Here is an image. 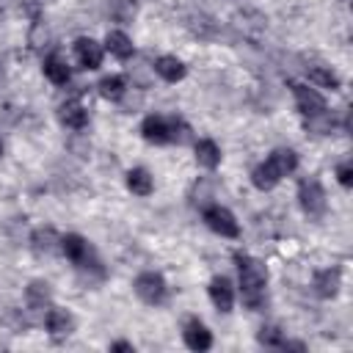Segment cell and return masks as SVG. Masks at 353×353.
I'll list each match as a JSON object with an SVG mask.
<instances>
[{
  "mask_svg": "<svg viewBox=\"0 0 353 353\" xmlns=\"http://www.w3.org/2000/svg\"><path fill=\"white\" fill-rule=\"evenodd\" d=\"M237 262V273H240V290H243V301L251 309H259L265 303V284H268V270L259 259L248 256V254H234Z\"/></svg>",
  "mask_w": 353,
  "mask_h": 353,
  "instance_id": "obj_1",
  "label": "cell"
},
{
  "mask_svg": "<svg viewBox=\"0 0 353 353\" xmlns=\"http://www.w3.org/2000/svg\"><path fill=\"white\" fill-rule=\"evenodd\" d=\"M295 168H298V154H295L292 149H273V152L268 154V160L259 163V165L251 171V182H254V188H259V190H270V188H276V185L281 182V176L292 174Z\"/></svg>",
  "mask_w": 353,
  "mask_h": 353,
  "instance_id": "obj_2",
  "label": "cell"
},
{
  "mask_svg": "<svg viewBox=\"0 0 353 353\" xmlns=\"http://www.w3.org/2000/svg\"><path fill=\"white\" fill-rule=\"evenodd\" d=\"M141 135L149 143H171V141H185L188 127L179 119H165V116H146L141 124Z\"/></svg>",
  "mask_w": 353,
  "mask_h": 353,
  "instance_id": "obj_3",
  "label": "cell"
},
{
  "mask_svg": "<svg viewBox=\"0 0 353 353\" xmlns=\"http://www.w3.org/2000/svg\"><path fill=\"white\" fill-rule=\"evenodd\" d=\"M61 254H66V259H72L80 270H97V273H102L99 259H97V251L80 234H63L61 237Z\"/></svg>",
  "mask_w": 353,
  "mask_h": 353,
  "instance_id": "obj_4",
  "label": "cell"
},
{
  "mask_svg": "<svg viewBox=\"0 0 353 353\" xmlns=\"http://www.w3.org/2000/svg\"><path fill=\"white\" fill-rule=\"evenodd\" d=\"M132 287H135V295H138L143 303H149V306H160V303L165 301V295H168L165 279H163L160 273H154V270L141 273Z\"/></svg>",
  "mask_w": 353,
  "mask_h": 353,
  "instance_id": "obj_5",
  "label": "cell"
},
{
  "mask_svg": "<svg viewBox=\"0 0 353 353\" xmlns=\"http://www.w3.org/2000/svg\"><path fill=\"white\" fill-rule=\"evenodd\" d=\"M298 201L309 218H323L325 215V190L320 179H303L298 185Z\"/></svg>",
  "mask_w": 353,
  "mask_h": 353,
  "instance_id": "obj_6",
  "label": "cell"
},
{
  "mask_svg": "<svg viewBox=\"0 0 353 353\" xmlns=\"http://www.w3.org/2000/svg\"><path fill=\"white\" fill-rule=\"evenodd\" d=\"M204 223H207L215 234H221V237H237V234H240V226H237L234 215H232L226 207H221V204H212V207L204 210Z\"/></svg>",
  "mask_w": 353,
  "mask_h": 353,
  "instance_id": "obj_7",
  "label": "cell"
},
{
  "mask_svg": "<svg viewBox=\"0 0 353 353\" xmlns=\"http://www.w3.org/2000/svg\"><path fill=\"white\" fill-rule=\"evenodd\" d=\"M290 88H292V94H295V105H298V110H301L306 119H312V116H323V113H325V99H323L314 88H309V85H303V83H290Z\"/></svg>",
  "mask_w": 353,
  "mask_h": 353,
  "instance_id": "obj_8",
  "label": "cell"
},
{
  "mask_svg": "<svg viewBox=\"0 0 353 353\" xmlns=\"http://www.w3.org/2000/svg\"><path fill=\"white\" fill-rule=\"evenodd\" d=\"M44 325H47L50 336H52L55 342H61V339H66V336L74 331V317H72L66 309L50 306L47 314H44Z\"/></svg>",
  "mask_w": 353,
  "mask_h": 353,
  "instance_id": "obj_9",
  "label": "cell"
},
{
  "mask_svg": "<svg viewBox=\"0 0 353 353\" xmlns=\"http://www.w3.org/2000/svg\"><path fill=\"white\" fill-rule=\"evenodd\" d=\"M50 301H52V290L47 281H30L28 290H25V303H28V312H33L36 317H44L47 309H50Z\"/></svg>",
  "mask_w": 353,
  "mask_h": 353,
  "instance_id": "obj_10",
  "label": "cell"
},
{
  "mask_svg": "<svg viewBox=\"0 0 353 353\" xmlns=\"http://www.w3.org/2000/svg\"><path fill=\"white\" fill-rule=\"evenodd\" d=\"M30 248L39 254V256H52L61 251V234L52 229V226H39L33 229L30 234Z\"/></svg>",
  "mask_w": 353,
  "mask_h": 353,
  "instance_id": "obj_11",
  "label": "cell"
},
{
  "mask_svg": "<svg viewBox=\"0 0 353 353\" xmlns=\"http://www.w3.org/2000/svg\"><path fill=\"white\" fill-rule=\"evenodd\" d=\"M74 55H77V61H80L83 69H97L102 63V44H97L88 36H80L74 41Z\"/></svg>",
  "mask_w": 353,
  "mask_h": 353,
  "instance_id": "obj_12",
  "label": "cell"
},
{
  "mask_svg": "<svg viewBox=\"0 0 353 353\" xmlns=\"http://www.w3.org/2000/svg\"><path fill=\"white\" fill-rule=\"evenodd\" d=\"M182 336H185V345H188L190 350H210V347H212V334H210L207 325L199 323V320H188Z\"/></svg>",
  "mask_w": 353,
  "mask_h": 353,
  "instance_id": "obj_13",
  "label": "cell"
},
{
  "mask_svg": "<svg viewBox=\"0 0 353 353\" xmlns=\"http://www.w3.org/2000/svg\"><path fill=\"white\" fill-rule=\"evenodd\" d=\"M210 298H212L215 309L232 312V306H234V290H232V284H229L226 276H215L210 281Z\"/></svg>",
  "mask_w": 353,
  "mask_h": 353,
  "instance_id": "obj_14",
  "label": "cell"
},
{
  "mask_svg": "<svg viewBox=\"0 0 353 353\" xmlns=\"http://www.w3.org/2000/svg\"><path fill=\"white\" fill-rule=\"evenodd\" d=\"M58 119H61V124L69 127V130H83V127L88 124V110H85L77 99H72V102H63V105L58 108Z\"/></svg>",
  "mask_w": 353,
  "mask_h": 353,
  "instance_id": "obj_15",
  "label": "cell"
},
{
  "mask_svg": "<svg viewBox=\"0 0 353 353\" xmlns=\"http://www.w3.org/2000/svg\"><path fill=\"white\" fill-rule=\"evenodd\" d=\"M312 287L320 298H334L339 292V270L336 268H325V270H317L312 276Z\"/></svg>",
  "mask_w": 353,
  "mask_h": 353,
  "instance_id": "obj_16",
  "label": "cell"
},
{
  "mask_svg": "<svg viewBox=\"0 0 353 353\" xmlns=\"http://www.w3.org/2000/svg\"><path fill=\"white\" fill-rule=\"evenodd\" d=\"M154 72L165 80V83H176V80H182L185 77V63L179 61V58H174V55H160L157 61H154Z\"/></svg>",
  "mask_w": 353,
  "mask_h": 353,
  "instance_id": "obj_17",
  "label": "cell"
},
{
  "mask_svg": "<svg viewBox=\"0 0 353 353\" xmlns=\"http://www.w3.org/2000/svg\"><path fill=\"white\" fill-rule=\"evenodd\" d=\"M196 160H199V165H204V168H218L221 165V149H218V143L215 141H210V138H204V141H199L196 143Z\"/></svg>",
  "mask_w": 353,
  "mask_h": 353,
  "instance_id": "obj_18",
  "label": "cell"
},
{
  "mask_svg": "<svg viewBox=\"0 0 353 353\" xmlns=\"http://www.w3.org/2000/svg\"><path fill=\"white\" fill-rule=\"evenodd\" d=\"M105 47L110 50V55H116V58H121V61H127V58L132 55V41H130V36L121 33V30H110L108 39H105Z\"/></svg>",
  "mask_w": 353,
  "mask_h": 353,
  "instance_id": "obj_19",
  "label": "cell"
},
{
  "mask_svg": "<svg viewBox=\"0 0 353 353\" xmlns=\"http://www.w3.org/2000/svg\"><path fill=\"white\" fill-rule=\"evenodd\" d=\"M44 74H47V77H50V83H55V85H66V83H69V77H72V72H69L66 61H63V58H58V55H50V58L44 61Z\"/></svg>",
  "mask_w": 353,
  "mask_h": 353,
  "instance_id": "obj_20",
  "label": "cell"
},
{
  "mask_svg": "<svg viewBox=\"0 0 353 353\" xmlns=\"http://www.w3.org/2000/svg\"><path fill=\"white\" fill-rule=\"evenodd\" d=\"M127 188L135 193V196H149L154 182H152V174L146 168H132L127 171Z\"/></svg>",
  "mask_w": 353,
  "mask_h": 353,
  "instance_id": "obj_21",
  "label": "cell"
},
{
  "mask_svg": "<svg viewBox=\"0 0 353 353\" xmlns=\"http://www.w3.org/2000/svg\"><path fill=\"white\" fill-rule=\"evenodd\" d=\"M99 94L105 97V99H110V102H116V99H121L124 97V77H119V74H108V77H102L99 80Z\"/></svg>",
  "mask_w": 353,
  "mask_h": 353,
  "instance_id": "obj_22",
  "label": "cell"
},
{
  "mask_svg": "<svg viewBox=\"0 0 353 353\" xmlns=\"http://www.w3.org/2000/svg\"><path fill=\"white\" fill-rule=\"evenodd\" d=\"M309 80L312 83H317V85H323V88H339V77L331 72V69H323V66H312L309 69Z\"/></svg>",
  "mask_w": 353,
  "mask_h": 353,
  "instance_id": "obj_23",
  "label": "cell"
},
{
  "mask_svg": "<svg viewBox=\"0 0 353 353\" xmlns=\"http://www.w3.org/2000/svg\"><path fill=\"white\" fill-rule=\"evenodd\" d=\"M256 342L265 345V347H281L284 342V334L276 328V325H262L259 334H256Z\"/></svg>",
  "mask_w": 353,
  "mask_h": 353,
  "instance_id": "obj_24",
  "label": "cell"
},
{
  "mask_svg": "<svg viewBox=\"0 0 353 353\" xmlns=\"http://www.w3.org/2000/svg\"><path fill=\"white\" fill-rule=\"evenodd\" d=\"M336 179H339V185L350 188V185H353V165H350V163L336 165Z\"/></svg>",
  "mask_w": 353,
  "mask_h": 353,
  "instance_id": "obj_25",
  "label": "cell"
},
{
  "mask_svg": "<svg viewBox=\"0 0 353 353\" xmlns=\"http://www.w3.org/2000/svg\"><path fill=\"white\" fill-rule=\"evenodd\" d=\"M110 350H127V353H132L135 347H132V342H124V339H121V342H113Z\"/></svg>",
  "mask_w": 353,
  "mask_h": 353,
  "instance_id": "obj_26",
  "label": "cell"
},
{
  "mask_svg": "<svg viewBox=\"0 0 353 353\" xmlns=\"http://www.w3.org/2000/svg\"><path fill=\"white\" fill-rule=\"evenodd\" d=\"M0 154H3V141H0Z\"/></svg>",
  "mask_w": 353,
  "mask_h": 353,
  "instance_id": "obj_27",
  "label": "cell"
}]
</instances>
